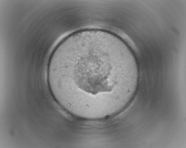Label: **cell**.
<instances>
[{
    "mask_svg": "<svg viewBox=\"0 0 186 148\" xmlns=\"http://www.w3.org/2000/svg\"><path fill=\"white\" fill-rule=\"evenodd\" d=\"M117 42L91 34L66 41L52 54L48 72L54 97L71 108L104 112L121 102L138 80L132 58Z\"/></svg>",
    "mask_w": 186,
    "mask_h": 148,
    "instance_id": "cell-1",
    "label": "cell"
}]
</instances>
